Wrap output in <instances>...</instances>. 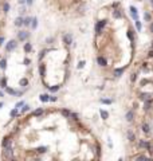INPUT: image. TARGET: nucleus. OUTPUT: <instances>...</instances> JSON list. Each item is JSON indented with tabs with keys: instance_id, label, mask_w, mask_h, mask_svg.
Listing matches in <instances>:
<instances>
[{
	"instance_id": "nucleus-38",
	"label": "nucleus",
	"mask_w": 153,
	"mask_h": 161,
	"mask_svg": "<svg viewBox=\"0 0 153 161\" xmlns=\"http://www.w3.org/2000/svg\"><path fill=\"white\" fill-rule=\"evenodd\" d=\"M136 27H137V30H138V31H141V23L138 22V19L136 20Z\"/></svg>"
},
{
	"instance_id": "nucleus-36",
	"label": "nucleus",
	"mask_w": 153,
	"mask_h": 161,
	"mask_svg": "<svg viewBox=\"0 0 153 161\" xmlns=\"http://www.w3.org/2000/svg\"><path fill=\"white\" fill-rule=\"evenodd\" d=\"M101 102L105 103V105H110V103H112V101H110V99H101Z\"/></svg>"
},
{
	"instance_id": "nucleus-55",
	"label": "nucleus",
	"mask_w": 153,
	"mask_h": 161,
	"mask_svg": "<svg viewBox=\"0 0 153 161\" xmlns=\"http://www.w3.org/2000/svg\"><path fill=\"white\" fill-rule=\"evenodd\" d=\"M152 47H153V43H152Z\"/></svg>"
},
{
	"instance_id": "nucleus-33",
	"label": "nucleus",
	"mask_w": 153,
	"mask_h": 161,
	"mask_svg": "<svg viewBox=\"0 0 153 161\" xmlns=\"http://www.w3.org/2000/svg\"><path fill=\"white\" fill-rule=\"evenodd\" d=\"M141 99H144V101L150 99V94H142V95H141Z\"/></svg>"
},
{
	"instance_id": "nucleus-4",
	"label": "nucleus",
	"mask_w": 153,
	"mask_h": 161,
	"mask_svg": "<svg viewBox=\"0 0 153 161\" xmlns=\"http://www.w3.org/2000/svg\"><path fill=\"white\" fill-rule=\"evenodd\" d=\"M30 36V34L27 32V31H19V32H17V39H19V40H26V39H27V38Z\"/></svg>"
},
{
	"instance_id": "nucleus-20",
	"label": "nucleus",
	"mask_w": 153,
	"mask_h": 161,
	"mask_svg": "<svg viewBox=\"0 0 153 161\" xmlns=\"http://www.w3.org/2000/svg\"><path fill=\"white\" fill-rule=\"evenodd\" d=\"M39 73H40L42 77H44V73H46V67H44V65H40V66H39Z\"/></svg>"
},
{
	"instance_id": "nucleus-10",
	"label": "nucleus",
	"mask_w": 153,
	"mask_h": 161,
	"mask_svg": "<svg viewBox=\"0 0 153 161\" xmlns=\"http://www.w3.org/2000/svg\"><path fill=\"white\" fill-rule=\"evenodd\" d=\"M39 99H40L42 102H48V101H50V95L48 94H40Z\"/></svg>"
},
{
	"instance_id": "nucleus-8",
	"label": "nucleus",
	"mask_w": 153,
	"mask_h": 161,
	"mask_svg": "<svg viewBox=\"0 0 153 161\" xmlns=\"http://www.w3.org/2000/svg\"><path fill=\"white\" fill-rule=\"evenodd\" d=\"M8 145H11V138H9V137H4L3 141H1V146L5 148V146H8Z\"/></svg>"
},
{
	"instance_id": "nucleus-48",
	"label": "nucleus",
	"mask_w": 153,
	"mask_h": 161,
	"mask_svg": "<svg viewBox=\"0 0 153 161\" xmlns=\"http://www.w3.org/2000/svg\"><path fill=\"white\" fill-rule=\"evenodd\" d=\"M24 65H30V59H24Z\"/></svg>"
},
{
	"instance_id": "nucleus-3",
	"label": "nucleus",
	"mask_w": 153,
	"mask_h": 161,
	"mask_svg": "<svg viewBox=\"0 0 153 161\" xmlns=\"http://www.w3.org/2000/svg\"><path fill=\"white\" fill-rule=\"evenodd\" d=\"M16 46H17L16 40H9L8 43H7V46H5V50H7V51H12V50L16 48Z\"/></svg>"
},
{
	"instance_id": "nucleus-22",
	"label": "nucleus",
	"mask_w": 153,
	"mask_h": 161,
	"mask_svg": "<svg viewBox=\"0 0 153 161\" xmlns=\"http://www.w3.org/2000/svg\"><path fill=\"white\" fill-rule=\"evenodd\" d=\"M128 138H129V141H134V133H133L132 130L128 132Z\"/></svg>"
},
{
	"instance_id": "nucleus-35",
	"label": "nucleus",
	"mask_w": 153,
	"mask_h": 161,
	"mask_svg": "<svg viewBox=\"0 0 153 161\" xmlns=\"http://www.w3.org/2000/svg\"><path fill=\"white\" fill-rule=\"evenodd\" d=\"M128 38L130 39V40H133V31H132V30H129V31H128Z\"/></svg>"
},
{
	"instance_id": "nucleus-29",
	"label": "nucleus",
	"mask_w": 153,
	"mask_h": 161,
	"mask_svg": "<svg viewBox=\"0 0 153 161\" xmlns=\"http://www.w3.org/2000/svg\"><path fill=\"white\" fill-rule=\"evenodd\" d=\"M142 132H144V133H149V125L148 124L142 125Z\"/></svg>"
},
{
	"instance_id": "nucleus-51",
	"label": "nucleus",
	"mask_w": 153,
	"mask_h": 161,
	"mask_svg": "<svg viewBox=\"0 0 153 161\" xmlns=\"http://www.w3.org/2000/svg\"><path fill=\"white\" fill-rule=\"evenodd\" d=\"M3 105H4V103H3V102H0V109H1V107H3Z\"/></svg>"
},
{
	"instance_id": "nucleus-5",
	"label": "nucleus",
	"mask_w": 153,
	"mask_h": 161,
	"mask_svg": "<svg viewBox=\"0 0 153 161\" xmlns=\"http://www.w3.org/2000/svg\"><path fill=\"white\" fill-rule=\"evenodd\" d=\"M63 42H65L67 46L71 44V43H73V36H71V34H65V35H63Z\"/></svg>"
},
{
	"instance_id": "nucleus-28",
	"label": "nucleus",
	"mask_w": 153,
	"mask_h": 161,
	"mask_svg": "<svg viewBox=\"0 0 153 161\" xmlns=\"http://www.w3.org/2000/svg\"><path fill=\"white\" fill-rule=\"evenodd\" d=\"M3 11H4L5 13L9 11V4H8V3H4V4H3Z\"/></svg>"
},
{
	"instance_id": "nucleus-9",
	"label": "nucleus",
	"mask_w": 153,
	"mask_h": 161,
	"mask_svg": "<svg viewBox=\"0 0 153 161\" xmlns=\"http://www.w3.org/2000/svg\"><path fill=\"white\" fill-rule=\"evenodd\" d=\"M15 26H16V27H22V26H23V17L22 16L16 17V19H15Z\"/></svg>"
},
{
	"instance_id": "nucleus-14",
	"label": "nucleus",
	"mask_w": 153,
	"mask_h": 161,
	"mask_svg": "<svg viewBox=\"0 0 153 161\" xmlns=\"http://www.w3.org/2000/svg\"><path fill=\"white\" fill-rule=\"evenodd\" d=\"M149 145H150V144H149L148 141H144V140L140 141V148H142V149H144V148H148Z\"/></svg>"
},
{
	"instance_id": "nucleus-24",
	"label": "nucleus",
	"mask_w": 153,
	"mask_h": 161,
	"mask_svg": "<svg viewBox=\"0 0 153 161\" xmlns=\"http://www.w3.org/2000/svg\"><path fill=\"white\" fill-rule=\"evenodd\" d=\"M46 150H47V148H46V146H39V148H36V152L38 153H44Z\"/></svg>"
},
{
	"instance_id": "nucleus-7",
	"label": "nucleus",
	"mask_w": 153,
	"mask_h": 161,
	"mask_svg": "<svg viewBox=\"0 0 153 161\" xmlns=\"http://www.w3.org/2000/svg\"><path fill=\"white\" fill-rule=\"evenodd\" d=\"M97 62H98L99 66H102V67L108 66V62H106V59H105L104 57H98V58H97Z\"/></svg>"
},
{
	"instance_id": "nucleus-43",
	"label": "nucleus",
	"mask_w": 153,
	"mask_h": 161,
	"mask_svg": "<svg viewBox=\"0 0 153 161\" xmlns=\"http://www.w3.org/2000/svg\"><path fill=\"white\" fill-rule=\"evenodd\" d=\"M47 52V51H46V50H43V51H40V55H39V59H42L43 58V57H44V54Z\"/></svg>"
},
{
	"instance_id": "nucleus-15",
	"label": "nucleus",
	"mask_w": 153,
	"mask_h": 161,
	"mask_svg": "<svg viewBox=\"0 0 153 161\" xmlns=\"http://www.w3.org/2000/svg\"><path fill=\"white\" fill-rule=\"evenodd\" d=\"M31 27H32V30H35L36 28V26H38V19L36 17H34V19H31Z\"/></svg>"
},
{
	"instance_id": "nucleus-53",
	"label": "nucleus",
	"mask_w": 153,
	"mask_h": 161,
	"mask_svg": "<svg viewBox=\"0 0 153 161\" xmlns=\"http://www.w3.org/2000/svg\"><path fill=\"white\" fill-rule=\"evenodd\" d=\"M3 95H4V94H3V93H1V91H0V97H3Z\"/></svg>"
},
{
	"instance_id": "nucleus-27",
	"label": "nucleus",
	"mask_w": 153,
	"mask_h": 161,
	"mask_svg": "<svg viewBox=\"0 0 153 161\" xmlns=\"http://www.w3.org/2000/svg\"><path fill=\"white\" fill-rule=\"evenodd\" d=\"M9 116L12 117V118H13V117H16V116H17V109H16V107L11 110V113H9Z\"/></svg>"
},
{
	"instance_id": "nucleus-17",
	"label": "nucleus",
	"mask_w": 153,
	"mask_h": 161,
	"mask_svg": "<svg viewBox=\"0 0 153 161\" xmlns=\"http://www.w3.org/2000/svg\"><path fill=\"white\" fill-rule=\"evenodd\" d=\"M5 67H7V61H5V59H1V61H0V69H1V70H5Z\"/></svg>"
},
{
	"instance_id": "nucleus-44",
	"label": "nucleus",
	"mask_w": 153,
	"mask_h": 161,
	"mask_svg": "<svg viewBox=\"0 0 153 161\" xmlns=\"http://www.w3.org/2000/svg\"><path fill=\"white\" fill-rule=\"evenodd\" d=\"M130 79H132V82H134V81L137 79V75H136V74H133V75H132V78H130Z\"/></svg>"
},
{
	"instance_id": "nucleus-54",
	"label": "nucleus",
	"mask_w": 153,
	"mask_h": 161,
	"mask_svg": "<svg viewBox=\"0 0 153 161\" xmlns=\"http://www.w3.org/2000/svg\"><path fill=\"white\" fill-rule=\"evenodd\" d=\"M152 5H153V0H152Z\"/></svg>"
},
{
	"instance_id": "nucleus-34",
	"label": "nucleus",
	"mask_w": 153,
	"mask_h": 161,
	"mask_svg": "<svg viewBox=\"0 0 153 161\" xmlns=\"http://www.w3.org/2000/svg\"><path fill=\"white\" fill-rule=\"evenodd\" d=\"M30 110V106L28 105H23V109H22V113H26V112H28Z\"/></svg>"
},
{
	"instance_id": "nucleus-30",
	"label": "nucleus",
	"mask_w": 153,
	"mask_h": 161,
	"mask_svg": "<svg viewBox=\"0 0 153 161\" xmlns=\"http://www.w3.org/2000/svg\"><path fill=\"white\" fill-rule=\"evenodd\" d=\"M5 91H7L8 94H12V95H15V94H16V91L13 90V89H9V87H5Z\"/></svg>"
},
{
	"instance_id": "nucleus-46",
	"label": "nucleus",
	"mask_w": 153,
	"mask_h": 161,
	"mask_svg": "<svg viewBox=\"0 0 153 161\" xmlns=\"http://www.w3.org/2000/svg\"><path fill=\"white\" fill-rule=\"evenodd\" d=\"M50 101H52V102H55V101H57V97H54V95H52V97H50Z\"/></svg>"
},
{
	"instance_id": "nucleus-37",
	"label": "nucleus",
	"mask_w": 153,
	"mask_h": 161,
	"mask_svg": "<svg viewBox=\"0 0 153 161\" xmlns=\"http://www.w3.org/2000/svg\"><path fill=\"white\" fill-rule=\"evenodd\" d=\"M144 17H145V20H146V22L150 20V15H149L148 12H145V13H144Z\"/></svg>"
},
{
	"instance_id": "nucleus-31",
	"label": "nucleus",
	"mask_w": 153,
	"mask_h": 161,
	"mask_svg": "<svg viewBox=\"0 0 153 161\" xmlns=\"http://www.w3.org/2000/svg\"><path fill=\"white\" fill-rule=\"evenodd\" d=\"M113 16H114V17H121V12H120V9H116V11L113 12Z\"/></svg>"
},
{
	"instance_id": "nucleus-45",
	"label": "nucleus",
	"mask_w": 153,
	"mask_h": 161,
	"mask_svg": "<svg viewBox=\"0 0 153 161\" xmlns=\"http://www.w3.org/2000/svg\"><path fill=\"white\" fill-rule=\"evenodd\" d=\"M26 3L28 5H32V3H34V0H26Z\"/></svg>"
},
{
	"instance_id": "nucleus-49",
	"label": "nucleus",
	"mask_w": 153,
	"mask_h": 161,
	"mask_svg": "<svg viewBox=\"0 0 153 161\" xmlns=\"http://www.w3.org/2000/svg\"><path fill=\"white\" fill-rule=\"evenodd\" d=\"M54 40V39H52V38H48V39H47V43H51V42Z\"/></svg>"
},
{
	"instance_id": "nucleus-23",
	"label": "nucleus",
	"mask_w": 153,
	"mask_h": 161,
	"mask_svg": "<svg viewBox=\"0 0 153 161\" xmlns=\"http://www.w3.org/2000/svg\"><path fill=\"white\" fill-rule=\"evenodd\" d=\"M144 109H145V110H149V109H150V99H146V101H145Z\"/></svg>"
},
{
	"instance_id": "nucleus-40",
	"label": "nucleus",
	"mask_w": 153,
	"mask_h": 161,
	"mask_svg": "<svg viewBox=\"0 0 153 161\" xmlns=\"http://www.w3.org/2000/svg\"><path fill=\"white\" fill-rule=\"evenodd\" d=\"M70 117L73 118V120H78V114H75V113H71Z\"/></svg>"
},
{
	"instance_id": "nucleus-18",
	"label": "nucleus",
	"mask_w": 153,
	"mask_h": 161,
	"mask_svg": "<svg viewBox=\"0 0 153 161\" xmlns=\"http://www.w3.org/2000/svg\"><path fill=\"white\" fill-rule=\"evenodd\" d=\"M99 114H101V117H102L104 120H106V118L109 117V113L106 112V110H101V112H99Z\"/></svg>"
},
{
	"instance_id": "nucleus-21",
	"label": "nucleus",
	"mask_w": 153,
	"mask_h": 161,
	"mask_svg": "<svg viewBox=\"0 0 153 161\" xmlns=\"http://www.w3.org/2000/svg\"><path fill=\"white\" fill-rule=\"evenodd\" d=\"M133 116H134V114H133V112H128V113H126V120H128L129 122H130V121H133Z\"/></svg>"
},
{
	"instance_id": "nucleus-39",
	"label": "nucleus",
	"mask_w": 153,
	"mask_h": 161,
	"mask_svg": "<svg viewBox=\"0 0 153 161\" xmlns=\"http://www.w3.org/2000/svg\"><path fill=\"white\" fill-rule=\"evenodd\" d=\"M23 105H24V101H20V102H17V103H16V109H19V107H22V106H23Z\"/></svg>"
},
{
	"instance_id": "nucleus-47",
	"label": "nucleus",
	"mask_w": 153,
	"mask_h": 161,
	"mask_svg": "<svg viewBox=\"0 0 153 161\" xmlns=\"http://www.w3.org/2000/svg\"><path fill=\"white\" fill-rule=\"evenodd\" d=\"M3 42H4V36H0V46L3 44Z\"/></svg>"
},
{
	"instance_id": "nucleus-12",
	"label": "nucleus",
	"mask_w": 153,
	"mask_h": 161,
	"mask_svg": "<svg viewBox=\"0 0 153 161\" xmlns=\"http://www.w3.org/2000/svg\"><path fill=\"white\" fill-rule=\"evenodd\" d=\"M0 87H7V78L5 77H3V78L0 79Z\"/></svg>"
},
{
	"instance_id": "nucleus-19",
	"label": "nucleus",
	"mask_w": 153,
	"mask_h": 161,
	"mask_svg": "<svg viewBox=\"0 0 153 161\" xmlns=\"http://www.w3.org/2000/svg\"><path fill=\"white\" fill-rule=\"evenodd\" d=\"M31 50H32V46H31V43H26V44H24V51H26V52H30Z\"/></svg>"
},
{
	"instance_id": "nucleus-16",
	"label": "nucleus",
	"mask_w": 153,
	"mask_h": 161,
	"mask_svg": "<svg viewBox=\"0 0 153 161\" xmlns=\"http://www.w3.org/2000/svg\"><path fill=\"white\" fill-rule=\"evenodd\" d=\"M61 113H62V116L66 117V118H69V117H70V114H71V112H70V110H67V109H63Z\"/></svg>"
},
{
	"instance_id": "nucleus-6",
	"label": "nucleus",
	"mask_w": 153,
	"mask_h": 161,
	"mask_svg": "<svg viewBox=\"0 0 153 161\" xmlns=\"http://www.w3.org/2000/svg\"><path fill=\"white\" fill-rule=\"evenodd\" d=\"M130 13H132V17L134 19V20H137L138 19V12H137V8L136 7H130Z\"/></svg>"
},
{
	"instance_id": "nucleus-11",
	"label": "nucleus",
	"mask_w": 153,
	"mask_h": 161,
	"mask_svg": "<svg viewBox=\"0 0 153 161\" xmlns=\"http://www.w3.org/2000/svg\"><path fill=\"white\" fill-rule=\"evenodd\" d=\"M124 67H121V69H116V70H114V75H116V77H121V75L124 74Z\"/></svg>"
},
{
	"instance_id": "nucleus-25",
	"label": "nucleus",
	"mask_w": 153,
	"mask_h": 161,
	"mask_svg": "<svg viewBox=\"0 0 153 161\" xmlns=\"http://www.w3.org/2000/svg\"><path fill=\"white\" fill-rule=\"evenodd\" d=\"M42 113H43V109H36V110H35V112H34L32 114H34L35 117H38V116H40Z\"/></svg>"
},
{
	"instance_id": "nucleus-52",
	"label": "nucleus",
	"mask_w": 153,
	"mask_h": 161,
	"mask_svg": "<svg viewBox=\"0 0 153 161\" xmlns=\"http://www.w3.org/2000/svg\"><path fill=\"white\" fill-rule=\"evenodd\" d=\"M150 31H152V32H153V24L150 26Z\"/></svg>"
},
{
	"instance_id": "nucleus-50",
	"label": "nucleus",
	"mask_w": 153,
	"mask_h": 161,
	"mask_svg": "<svg viewBox=\"0 0 153 161\" xmlns=\"http://www.w3.org/2000/svg\"><path fill=\"white\" fill-rule=\"evenodd\" d=\"M149 57H150V58H152V57H153V50H152V51H150V52H149Z\"/></svg>"
},
{
	"instance_id": "nucleus-2",
	"label": "nucleus",
	"mask_w": 153,
	"mask_h": 161,
	"mask_svg": "<svg viewBox=\"0 0 153 161\" xmlns=\"http://www.w3.org/2000/svg\"><path fill=\"white\" fill-rule=\"evenodd\" d=\"M105 24H106V20H99L97 24H95V34L97 35H101L102 34V30H104Z\"/></svg>"
},
{
	"instance_id": "nucleus-32",
	"label": "nucleus",
	"mask_w": 153,
	"mask_h": 161,
	"mask_svg": "<svg viewBox=\"0 0 153 161\" xmlns=\"http://www.w3.org/2000/svg\"><path fill=\"white\" fill-rule=\"evenodd\" d=\"M59 90V86L57 85V86H51L50 87V91H52V93H55V91H58Z\"/></svg>"
},
{
	"instance_id": "nucleus-13",
	"label": "nucleus",
	"mask_w": 153,
	"mask_h": 161,
	"mask_svg": "<svg viewBox=\"0 0 153 161\" xmlns=\"http://www.w3.org/2000/svg\"><path fill=\"white\" fill-rule=\"evenodd\" d=\"M31 24V17H24V19H23V26H26V27H28V26Z\"/></svg>"
},
{
	"instance_id": "nucleus-42",
	"label": "nucleus",
	"mask_w": 153,
	"mask_h": 161,
	"mask_svg": "<svg viewBox=\"0 0 153 161\" xmlns=\"http://www.w3.org/2000/svg\"><path fill=\"white\" fill-rule=\"evenodd\" d=\"M83 66H85V61H81V62L78 63V69H82Z\"/></svg>"
},
{
	"instance_id": "nucleus-1",
	"label": "nucleus",
	"mask_w": 153,
	"mask_h": 161,
	"mask_svg": "<svg viewBox=\"0 0 153 161\" xmlns=\"http://www.w3.org/2000/svg\"><path fill=\"white\" fill-rule=\"evenodd\" d=\"M4 150H3V157L4 158H12L13 157V148L12 145H8V146H5V148H3Z\"/></svg>"
},
{
	"instance_id": "nucleus-26",
	"label": "nucleus",
	"mask_w": 153,
	"mask_h": 161,
	"mask_svg": "<svg viewBox=\"0 0 153 161\" xmlns=\"http://www.w3.org/2000/svg\"><path fill=\"white\" fill-rule=\"evenodd\" d=\"M19 83H20V86L24 87V86H27V85H28V81H27L26 78H23V79H20V82H19Z\"/></svg>"
},
{
	"instance_id": "nucleus-41",
	"label": "nucleus",
	"mask_w": 153,
	"mask_h": 161,
	"mask_svg": "<svg viewBox=\"0 0 153 161\" xmlns=\"http://www.w3.org/2000/svg\"><path fill=\"white\" fill-rule=\"evenodd\" d=\"M136 158H137V160H148V157H146V156H137Z\"/></svg>"
}]
</instances>
